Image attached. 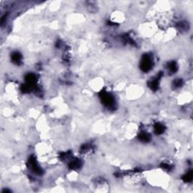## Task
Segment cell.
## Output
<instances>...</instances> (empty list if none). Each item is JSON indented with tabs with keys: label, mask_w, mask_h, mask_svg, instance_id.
Instances as JSON below:
<instances>
[{
	"label": "cell",
	"mask_w": 193,
	"mask_h": 193,
	"mask_svg": "<svg viewBox=\"0 0 193 193\" xmlns=\"http://www.w3.org/2000/svg\"><path fill=\"white\" fill-rule=\"evenodd\" d=\"M152 66V60L149 56H145L141 62V69L143 71H148Z\"/></svg>",
	"instance_id": "1"
},
{
	"label": "cell",
	"mask_w": 193,
	"mask_h": 193,
	"mask_svg": "<svg viewBox=\"0 0 193 193\" xmlns=\"http://www.w3.org/2000/svg\"><path fill=\"white\" fill-rule=\"evenodd\" d=\"M102 98H103V100H104V103L106 104V105H111L112 103V97H110L108 94H104L103 95V97H102Z\"/></svg>",
	"instance_id": "2"
},
{
	"label": "cell",
	"mask_w": 193,
	"mask_h": 193,
	"mask_svg": "<svg viewBox=\"0 0 193 193\" xmlns=\"http://www.w3.org/2000/svg\"><path fill=\"white\" fill-rule=\"evenodd\" d=\"M155 131L158 134H161L164 131V126H162V124H157L155 127Z\"/></svg>",
	"instance_id": "3"
},
{
	"label": "cell",
	"mask_w": 193,
	"mask_h": 193,
	"mask_svg": "<svg viewBox=\"0 0 193 193\" xmlns=\"http://www.w3.org/2000/svg\"><path fill=\"white\" fill-rule=\"evenodd\" d=\"M20 58H21V57H20V54H18V53H16V54H15L13 55V60L15 62H17V63L20 62Z\"/></svg>",
	"instance_id": "4"
}]
</instances>
